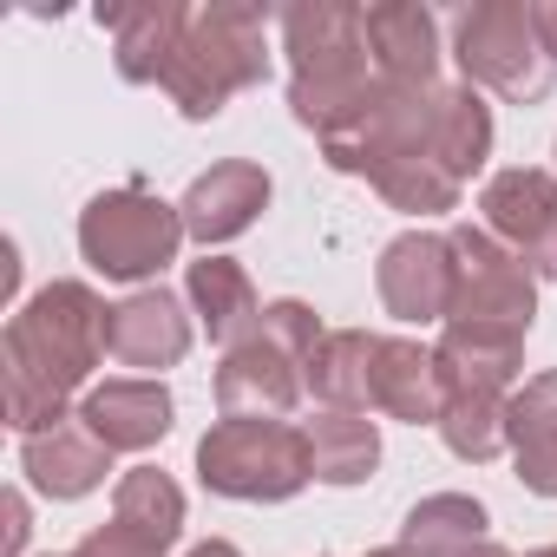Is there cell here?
<instances>
[{"instance_id": "31", "label": "cell", "mask_w": 557, "mask_h": 557, "mask_svg": "<svg viewBox=\"0 0 557 557\" xmlns=\"http://www.w3.org/2000/svg\"><path fill=\"white\" fill-rule=\"evenodd\" d=\"M190 557H243V550L223 544V537H203V544H190Z\"/></svg>"}, {"instance_id": "26", "label": "cell", "mask_w": 557, "mask_h": 557, "mask_svg": "<svg viewBox=\"0 0 557 557\" xmlns=\"http://www.w3.org/2000/svg\"><path fill=\"white\" fill-rule=\"evenodd\" d=\"M394 210H407V216H446L453 203H459V177L440 164V158H426V151H413V158H394L387 171H374L368 177Z\"/></svg>"}, {"instance_id": "11", "label": "cell", "mask_w": 557, "mask_h": 557, "mask_svg": "<svg viewBox=\"0 0 557 557\" xmlns=\"http://www.w3.org/2000/svg\"><path fill=\"white\" fill-rule=\"evenodd\" d=\"M302 394H309L302 387V361L283 355L275 342H262V335L243 342V348H230L223 368H216V407H223V420H283Z\"/></svg>"}, {"instance_id": "24", "label": "cell", "mask_w": 557, "mask_h": 557, "mask_svg": "<svg viewBox=\"0 0 557 557\" xmlns=\"http://www.w3.org/2000/svg\"><path fill=\"white\" fill-rule=\"evenodd\" d=\"M479 537H485V505L472 492H433V498H420L407 511V531H400V544H413L426 557H459Z\"/></svg>"}, {"instance_id": "32", "label": "cell", "mask_w": 557, "mask_h": 557, "mask_svg": "<svg viewBox=\"0 0 557 557\" xmlns=\"http://www.w3.org/2000/svg\"><path fill=\"white\" fill-rule=\"evenodd\" d=\"M459 557H511V550H505V544H492V537H479V544H472V550H459Z\"/></svg>"}, {"instance_id": "2", "label": "cell", "mask_w": 557, "mask_h": 557, "mask_svg": "<svg viewBox=\"0 0 557 557\" xmlns=\"http://www.w3.org/2000/svg\"><path fill=\"white\" fill-rule=\"evenodd\" d=\"M283 53H289V112L315 138L342 132L381 92L361 8H342V0H302V8H283Z\"/></svg>"}, {"instance_id": "3", "label": "cell", "mask_w": 557, "mask_h": 557, "mask_svg": "<svg viewBox=\"0 0 557 557\" xmlns=\"http://www.w3.org/2000/svg\"><path fill=\"white\" fill-rule=\"evenodd\" d=\"M269 73V40H262V14L216 0V8H190L184 47L164 73V92L184 119H216L236 92L262 86Z\"/></svg>"}, {"instance_id": "34", "label": "cell", "mask_w": 557, "mask_h": 557, "mask_svg": "<svg viewBox=\"0 0 557 557\" xmlns=\"http://www.w3.org/2000/svg\"><path fill=\"white\" fill-rule=\"evenodd\" d=\"M531 557H557V544H544V550H531Z\"/></svg>"}, {"instance_id": "22", "label": "cell", "mask_w": 557, "mask_h": 557, "mask_svg": "<svg viewBox=\"0 0 557 557\" xmlns=\"http://www.w3.org/2000/svg\"><path fill=\"white\" fill-rule=\"evenodd\" d=\"M309 453L322 485H361L381 466V433L368 413H315L309 420Z\"/></svg>"}, {"instance_id": "1", "label": "cell", "mask_w": 557, "mask_h": 557, "mask_svg": "<svg viewBox=\"0 0 557 557\" xmlns=\"http://www.w3.org/2000/svg\"><path fill=\"white\" fill-rule=\"evenodd\" d=\"M112 355V309L86 283H47L34 302L14 309L0 335V400L14 433H53L66 426V400L92 381V368Z\"/></svg>"}, {"instance_id": "9", "label": "cell", "mask_w": 557, "mask_h": 557, "mask_svg": "<svg viewBox=\"0 0 557 557\" xmlns=\"http://www.w3.org/2000/svg\"><path fill=\"white\" fill-rule=\"evenodd\" d=\"M374 289L394 322H446L453 315V236L440 230H407L381 249Z\"/></svg>"}, {"instance_id": "10", "label": "cell", "mask_w": 557, "mask_h": 557, "mask_svg": "<svg viewBox=\"0 0 557 557\" xmlns=\"http://www.w3.org/2000/svg\"><path fill=\"white\" fill-rule=\"evenodd\" d=\"M262 210H269V171L249 164V158H223V164H210V171L184 190V203H177L184 236L203 243V256H210L216 243H236Z\"/></svg>"}, {"instance_id": "15", "label": "cell", "mask_w": 557, "mask_h": 557, "mask_svg": "<svg viewBox=\"0 0 557 557\" xmlns=\"http://www.w3.org/2000/svg\"><path fill=\"white\" fill-rule=\"evenodd\" d=\"M190 355V315L171 289H138L112 309V361L125 368H177Z\"/></svg>"}, {"instance_id": "12", "label": "cell", "mask_w": 557, "mask_h": 557, "mask_svg": "<svg viewBox=\"0 0 557 557\" xmlns=\"http://www.w3.org/2000/svg\"><path fill=\"white\" fill-rule=\"evenodd\" d=\"M99 27L112 34V66L119 79L132 86H164L177 47H184V27H190V8L177 0H119V8H99Z\"/></svg>"}, {"instance_id": "7", "label": "cell", "mask_w": 557, "mask_h": 557, "mask_svg": "<svg viewBox=\"0 0 557 557\" xmlns=\"http://www.w3.org/2000/svg\"><path fill=\"white\" fill-rule=\"evenodd\" d=\"M177 243H184L177 203L151 197L145 184L99 190L79 210V256L106 275V283H145V275H158L177 256Z\"/></svg>"}, {"instance_id": "18", "label": "cell", "mask_w": 557, "mask_h": 557, "mask_svg": "<svg viewBox=\"0 0 557 557\" xmlns=\"http://www.w3.org/2000/svg\"><path fill=\"white\" fill-rule=\"evenodd\" d=\"M505 446L518 459L524 492L557 498V368L531 374L511 394V407H505Z\"/></svg>"}, {"instance_id": "5", "label": "cell", "mask_w": 557, "mask_h": 557, "mask_svg": "<svg viewBox=\"0 0 557 557\" xmlns=\"http://www.w3.org/2000/svg\"><path fill=\"white\" fill-rule=\"evenodd\" d=\"M446 236H453V315H446V329L524 348L531 315H537V275L524 269V256L505 249L485 223H459Z\"/></svg>"}, {"instance_id": "23", "label": "cell", "mask_w": 557, "mask_h": 557, "mask_svg": "<svg viewBox=\"0 0 557 557\" xmlns=\"http://www.w3.org/2000/svg\"><path fill=\"white\" fill-rule=\"evenodd\" d=\"M112 518H119L125 531H138L145 544L171 550V544L184 537V492H177V479H171V472L138 466V472H125V479H119Z\"/></svg>"}, {"instance_id": "16", "label": "cell", "mask_w": 557, "mask_h": 557, "mask_svg": "<svg viewBox=\"0 0 557 557\" xmlns=\"http://www.w3.org/2000/svg\"><path fill=\"white\" fill-rule=\"evenodd\" d=\"M374 413L407 420V426H440L446 381H440L433 348H420L407 335H381V348H374Z\"/></svg>"}, {"instance_id": "27", "label": "cell", "mask_w": 557, "mask_h": 557, "mask_svg": "<svg viewBox=\"0 0 557 557\" xmlns=\"http://www.w3.org/2000/svg\"><path fill=\"white\" fill-rule=\"evenodd\" d=\"M262 342H275V348H283V355H296L302 368H309V355L322 348V315L309 309V302H296V296H283V302H269L262 309V329H256Z\"/></svg>"}, {"instance_id": "4", "label": "cell", "mask_w": 557, "mask_h": 557, "mask_svg": "<svg viewBox=\"0 0 557 557\" xmlns=\"http://www.w3.org/2000/svg\"><path fill=\"white\" fill-rule=\"evenodd\" d=\"M197 479L216 498L283 505V498H296L315 479L309 426H289V420H216L197 440Z\"/></svg>"}, {"instance_id": "19", "label": "cell", "mask_w": 557, "mask_h": 557, "mask_svg": "<svg viewBox=\"0 0 557 557\" xmlns=\"http://www.w3.org/2000/svg\"><path fill=\"white\" fill-rule=\"evenodd\" d=\"M21 472L34 479V492H47V498H86V492H99L106 485V472H112V453L79 426V413L66 420V426H53V433H34L27 446H21Z\"/></svg>"}, {"instance_id": "30", "label": "cell", "mask_w": 557, "mask_h": 557, "mask_svg": "<svg viewBox=\"0 0 557 557\" xmlns=\"http://www.w3.org/2000/svg\"><path fill=\"white\" fill-rule=\"evenodd\" d=\"M531 14H537V40H544V53H550V66H557V0H531Z\"/></svg>"}, {"instance_id": "21", "label": "cell", "mask_w": 557, "mask_h": 557, "mask_svg": "<svg viewBox=\"0 0 557 557\" xmlns=\"http://www.w3.org/2000/svg\"><path fill=\"white\" fill-rule=\"evenodd\" d=\"M426 151L466 184L485 158H492V106L479 99V86H440L433 92V132Z\"/></svg>"}, {"instance_id": "6", "label": "cell", "mask_w": 557, "mask_h": 557, "mask_svg": "<svg viewBox=\"0 0 557 557\" xmlns=\"http://www.w3.org/2000/svg\"><path fill=\"white\" fill-rule=\"evenodd\" d=\"M453 60L466 73V86H492L511 106H531L550 92L557 66L537 40V14L531 0H479L453 21Z\"/></svg>"}, {"instance_id": "14", "label": "cell", "mask_w": 557, "mask_h": 557, "mask_svg": "<svg viewBox=\"0 0 557 557\" xmlns=\"http://www.w3.org/2000/svg\"><path fill=\"white\" fill-rule=\"evenodd\" d=\"M79 426L106 453H145L171 433V394L164 381H106L79 400Z\"/></svg>"}, {"instance_id": "33", "label": "cell", "mask_w": 557, "mask_h": 557, "mask_svg": "<svg viewBox=\"0 0 557 557\" xmlns=\"http://www.w3.org/2000/svg\"><path fill=\"white\" fill-rule=\"evenodd\" d=\"M368 557H426V550H413V544H381V550H368Z\"/></svg>"}, {"instance_id": "29", "label": "cell", "mask_w": 557, "mask_h": 557, "mask_svg": "<svg viewBox=\"0 0 557 557\" xmlns=\"http://www.w3.org/2000/svg\"><path fill=\"white\" fill-rule=\"evenodd\" d=\"M0 518H8V531H0V557H21L27 550V498L21 492H8V498H0Z\"/></svg>"}, {"instance_id": "13", "label": "cell", "mask_w": 557, "mask_h": 557, "mask_svg": "<svg viewBox=\"0 0 557 557\" xmlns=\"http://www.w3.org/2000/svg\"><path fill=\"white\" fill-rule=\"evenodd\" d=\"M368 14V53H374V73L387 86H440V21L420 8V0H381V8H361Z\"/></svg>"}, {"instance_id": "17", "label": "cell", "mask_w": 557, "mask_h": 557, "mask_svg": "<svg viewBox=\"0 0 557 557\" xmlns=\"http://www.w3.org/2000/svg\"><path fill=\"white\" fill-rule=\"evenodd\" d=\"M184 296H190L203 335H210L223 355L243 348V342H256V329H262V302H256V283H249V269H243V262H230V256H203V262H190Z\"/></svg>"}, {"instance_id": "28", "label": "cell", "mask_w": 557, "mask_h": 557, "mask_svg": "<svg viewBox=\"0 0 557 557\" xmlns=\"http://www.w3.org/2000/svg\"><path fill=\"white\" fill-rule=\"evenodd\" d=\"M66 557H164V550H158V544H145L138 531H125V524L112 518V524L86 531V537H79V544L66 550Z\"/></svg>"}, {"instance_id": "8", "label": "cell", "mask_w": 557, "mask_h": 557, "mask_svg": "<svg viewBox=\"0 0 557 557\" xmlns=\"http://www.w3.org/2000/svg\"><path fill=\"white\" fill-rule=\"evenodd\" d=\"M479 210H485V230L505 249H518L531 275L557 283V177L550 171H531V164L498 171L485 184Z\"/></svg>"}, {"instance_id": "25", "label": "cell", "mask_w": 557, "mask_h": 557, "mask_svg": "<svg viewBox=\"0 0 557 557\" xmlns=\"http://www.w3.org/2000/svg\"><path fill=\"white\" fill-rule=\"evenodd\" d=\"M505 394H485V387H466V394H446V413H440V440L453 459L466 466H485L505 453Z\"/></svg>"}, {"instance_id": "20", "label": "cell", "mask_w": 557, "mask_h": 557, "mask_svg": "<svg viewBox=\"0 0 557 557\" xmlns=\"http://www.w3.org/2000/svg\"><path fill=\"white\" fill-rule=\"evenodd\" d=\"M374 348H381V335H368V329H329L302 368V387L329 413H368L374 407Z\"/></svg>"}]
</instances>
